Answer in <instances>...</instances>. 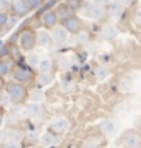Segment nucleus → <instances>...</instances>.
Listing matches in <instances>:
<instances>
[{
	"instance_id": "f257e3e1",
	"label": "nucleus",
	"mask_w": 141,
	"mask_h": 148,
	"mask_svg": "<svg viewBox=\"0 0 141 148\" xmlns=\"http://www.w3.org/2000/svg\"><path fill=\"white\" fill-rule=\"evenodd\" d=\"M5 95L8 96L12 103L16 104H23L29 100V89H27L26 85L18 84L15 81H8L5 82V88H4Z\"/></svg>"
},
{
	"instance_id": "f03ea898",
	"label": "nucleus",
	"mask_w": 141,
	"mask_h": 148,
	"mask_svg": "<svg viewBox=\"0 0 141 148\" xmlns=\"http://www.w3.org/2000/svg\"><path fill=\"white\" fill-rule=\"evenodd\" d=\"M18 45L23 52H31L37 45V32L31 27L22 29L18 34Z\"/></svg>"
},
{
	"instance_id": "7ed1b4c3",
	"label": "nucleus",
	"mask_w": 141,
	"mask_h": 148,
	"mask_svg": "<svg viewBox=\"0 0 141 148\" xmlns=\"http://www.w3.org/2000/svg\"><path fill=\"white\" fill-rule=\"evenodd\" d=\"M11 77H12V81H15L18 84L27 85L29 82L34 81L36 73H34V70L30 69V67L18 66V67H14L12 73H11Z\"/></svg>"
},
{
	"instance_id": "20e7f679",
	"label": "nucleus",
	"mask_w": 141,
	"mask_h": 148,
	"mask_svg": "<svg viewBox=\"0 0 141 148\" xmlns=\"http://www.w3.org/2000/svg\"><path fill=\"white\" fill-rule=\"evenodd\" d=\"M62 26L68 32V34H78L82 29H84V23L82 19L75 14H71L70 16H67L66 19L62 21Z\"/></svg>"
},
{
	"instance_id": "39448f33",
	"label": "nucleus",
	"mask_w": 141,
	"mask_h": 148,
	"mask_svg": "<svg viewBox=\"0 0 141 148\" xmlns=\"http://www.w3.org/2000/svg\"><path fill=\"white\" fill-rule=\"evenodd\" d=\"M70 129V121H68L67 116L64 115H60V116H56L52 122H51V126H49V130L52 134L55 136H63L66 134Z\"/></svg>"
},
{
	"instance_id": "423d86ee",
	"label": "nucleus",
	"mask_w": 141,
	"mask_h": 148,
	"mask_svg": "<svg viewBox=\"0 0 141 148\" xmlns=\"http://www.w3.org/2000/svg\"><path fill=\"white\" fill-rule=\"evenodd\" d=\"M59 16H57L56 10H47L42 12L41 15V22H42V26L45 27L47 30H51L55 26L59 25Z\"/></svg>"
},
{
	"instance_id": "0eeeda50",
	"label": "nucleus",
	"mask_w": 141,
	"mask_h": 148,
	"mask_svg": "<svg viewBox=\"0 0 141 148\" xmlns=\"http://www.w3.org/2000/svg\"><path fill=\"white\" fill-rule=\"evenodd\" d=\"M49 33H51V38H52L56 44H59V45H64V44L68 41V38H70L68 32L62 25H57V26H55L53 29H51Z\"/></svg>"
},
{
	"instance_id": "6e6552de",
	"label": "nucleus",
	"mask_w": 141,
	"mask_h": 148,
	"mask_svg": "<svg viewBox=\"0 0 141 148\" xmlns=\"http://www.w3.org/2000/svg\"><path fill=\"white\" fill-rule=\"evenodd\" d=\"M125 148H141V134L137 130H129L123 136Z\"/></svg>"
},
{
	"instance_id": "1a4fd4ad",
	"label": "nucleus",
	"mask_w": 141,
	"mask_h": 148,
	"mask_svg": "<svg viewBox=\"0 0 141 148\" xmlns=\"http://www.w3.org/2000/svg\"><path fill=\"white\" fill-rule=\"evenodd\" d=\"M30 8L25 0H14L11 3V12L16 16V18H23L27 14H30Z\"/></svg>"
},
{
	"instance_id": "9d476101",
	"label": "nucleus",
	"mask_w": 141,
	"mask_h": 148,
	"mask_svg": "<svg viewBox=\"0 0 141 148\" xmlns=\"http://www.w3.org/2000/svg\"><path fill=\"white\" fill-rule=\"evenodd\" d=\"M105 10H107V14L114 18H120L125 12V7L120 4L119 0H110L108 4L105 5Z\"/></svg>"
},
{
	"instance_id": "9b49d317",
	"label": "nucleus",
	"mask_w": 141,
	"mask_h": 148,
	"mask_svg": "<svg viewBox=\"0 0 141 148\" xmlns=\"http://www.w3.org/2000/svg\"><path fill=\"white\" fill-rule=\"evenodd\" d=\"M118 34H119V30H118V27L115 26L114 23H105L103 26V29H101V36L107 41L115 40L118 37Z\"/></svg>"
},
{
	"instance_id": "f8f14e48",
	"label": "nucleus",
	"mask_w": 141,
	"mask_h": 148,
	"mask_svg": "<svg viewBox=\"0 0 141 148\" xmlns=\"http://www.w3.org/2000/svg\"><path fill=\"white\" fill-rule=\"evenodd\" d=\"M53 81V74L52 73H37L34 77V82L38 88H45L48 85H51Z\"/></svg>"
},
{
	"instance_id": "ddd939ff",
	"label": "nucleus",
	"mask_w": 141,
	"mask_h": 148,
	"mask_svg": "<svg viewBox=\"0 0 141 148\" xmlns=\"http://www.w3.org/2000/svg\"><path fill=\"white\" fill-rule=\"evenodd\" d=\"M88 14H89V16H90L92 19H94V21H101V19L107 15V10H105V7H103V5L92 4Z\"/></svg>"
},
{
	"instance_id": "4468645a",
	"label": "nucleus",
	"mask_w": 141,
	"mask_h": 148,
	"mask_svg": "<svg viewBox=\"0 0 141 148\" xmlns=\"http://www.w3.org/2000/svg\"><path fill=\"white\" fill-rule=\"evenodd\" d=\"M51 41H52L51 33L48 32L47 29H42V30H38V32H37V45H38V47L47 48V47H49Z\"/></svg>"
},
{
	"instance_id": "2eb2a0df",
	"label": "nucleus",
	"mask_w": 141,
	"mask_h": 148,
	"mask_svg": "<svg viewBox=\"0 0 141 148\" xmlns=\"http://www.w3.org/2000/svg\"><path fill=\"white\" fill-rule=\"evenodd\" d=\"M14 63L11 59H0V77L5 78L8 74L12 73Z\"/></svg>"
},
{
	"instance_id": "dca6fc26",
	"label": "nucleus",
	"mask_w": 141,
	"mask_h": 148,
	"mask_svg": "<svg viewBox=\"0 0 141 148\" xmlns=\"http://www.w3.org/2000/svg\"><path fill=\"white\" fill-rule=\"evenodd\" d=\"M52 69H53V63L49 58H41L40 59L38 66H37L38 73H52Z\"/></svg>"
},
{
	"instance_id": "f3484780",
	"label": "nucleus",
	"mask_w": 141,
	"mask_h": 148,
	"mask_svg": "<svg viewBox=\"0 0 141 148\" xmlns=\"http://www.w3.org/2000/svg\"><path fill=\"white\" fill-rule=\"evenodd\" d=\"M94 78L97 81H105V79L110 77V70L107 69L105 66H97L93 71Z\"/></svg>"
},
{
	"instance_id": "a211bd4d",
	"label": "nucleus",
	"mask_w": 141,
	"mask_h": 148,
	"mask_svg": "<svg viewBox=\"0 0 141 148\" xmlns=\"http://www.w3.org/2000/svg\"><path fill=\"white\" fill-rule=\"evenodd\" d=\"M115 129H116V123H115L114 119H107L100 125V130L103 134H111Z\"/></svg>"
},
{
	"instance_id": "6ab92c4d",
	"label": "nucleus",
	"mask_w": 141,
	"mask_h": 148,
	"mask_svg": "<svg viewBox=\"0 0 141 148\" xmlns=\"http://www.w3.org/2000/svg\"><path fill=\"white\" fill-rule=\"evenodd\" d=\"M40 56H38V53H36L34 51H31V52H27V56H26V63L29 64V67L30 69H37V66H38V62H40Z\"/></svg>"
},
{
	"instance_id": "aec40b11",
	"label": "nucleus",
	"mask_w": 141,
	"mask_h": 148,
	"mask_svg": "<svg viewBox=\"0 0 141 148\" xmlns=\"http://www.w3.org/2000/svg\"><path fill=\"white\" fill-rule=\"evenodd\" d=\"M26 111L30 116H40L42 114V107L41 104H37V103H30L26 106Z\"/></svg>"
},
{
	"instance_id": "412c9836",
	"label": "nucleus",
	"mask_w": 141,
	"mask_h": 148,
	"mask_svg": "<svg viewBox=\"0 0 141 148\" xmlns=\"http://www.w3.org/2000/svg\"><path fill=\"white\" fill-rule=\"evenodd\" d=\"M29 99H30L31 103H37V104H40L44 99V92H42L41 88H38V89H34L29 92Z\"/></svg>"
},
{
	"instance_id": "4be33fe9",
	"label": "nucleus",
	"mask_w": 141,
	"mask_h": 148,
	"mask_svg": "<svg viewBox=\"0 0 141 148\" xmlns=\"http://www.w3.org/2000/svg\"><path fill=\"white\" fill-rule=\"evenodd\" d=\"M40 143H41L44 147H48V145H53V144L56 143V136H55V134H52L51 132L44 133L41 137H40Z\"/></svg>"
},
{
	"instance_id": "5701e85b",
	"label": "nucleus",
	"mask_w": 141,
	"mask_h": 148,
	"mask_svg": "<svg viewBox=\"0 0 141 148\" xmlns=\"http://www.w3.org/2000/svg\"><path fill=\"white\" fill-rule=\"evenodd\" d=\"M25 1L27 3L30 10H38V8H41L42 5L45 4L47 0H25Z\"/></svg>"
},
{
	"instance_id": "b1692460",
	"label": "nucleus",
	"mask_w": 141,
	"mask_h": 148,
	"mask_svg": "<svg viewBox=\"0 0 141 148\" xmlns=\"http://www.w3.org/2000/svg\"><path fill=\"white\" fill-rule=\"evenodd\" d=\"M77 40H78V42L81 44V45H85V44H88L89 40H90V37H89V33L85 32L84 29L81 30V32L77 34Z\"/></svg>"
},
{
	"instance_id": "393cba45",
	"label": "nucleus",
	"mask_w": 141,
	"mask_h": 148,
	"mask_svg": "<svg viewBox=\"0 0 141 148\" xmlns=\"http://www.w3.org/2000/svg\"><path fill=\"white\" fill-rule=\"evenodd\" d=\"M1 147L3 148H22V144H21V141L8 138V140H5L4 143L1 144Z\"/></svg>"
},
{
	"instance_id": "a878e982",
	"label": "nucleus",
	"mask_w": 141,
	"mask_h": 148,
	"mask_svg": "<svg viewBox=\"0 0 141 148\" xmlns=\"http://www.w3.org/2000/svg\"><path fill=\"white\" fill-rule=\"evenodd\" d=\"M10 23V14L7 11H0V29Z\"/></svg>"
},
{
	"instance_id": "bb28decb",
	"label": "nucleus",
	"mask_w": 141,
	"mask_h": 148,
	"mask_svg": "<svg viewBox=\"0 0 141 148\" xmlns=\"http://www.w3.org/2000/svg\"><path fill=\"white\" fill-rule=\"evenodd\" d=\"M131 19L136 25H141V7H137L131 14Z\"/></svg>"
},
{
	"instance_id": "cd10ccee",
	"label": "nucleus",
	"mask_w": 141,
	"mask_h": 148,
	"mask_svg": "<svg viewBox=\"0 0 141 148\" xmlns=\"http://www.w3.org/2000/svg\"><path fill=\"white\" fill-rule=\"evenodd\" d=\"M120 4L123 5L125 8H129V7H131V5L136 3V0H119Z\"/></svg>"
},
{
	"instance_id": "c85d7f7f",
	"label": "nucleus",
	"mask_w": 141,
	"mask_h": 148,
	"mask_svg": "<svg viewBox=\"0 0 141 148\" xmlns=\"http://www.w3.org/2000/svg\"><path fill=\"white\" fill-rule=\"evenodd\" d=\"M108 1H110V0H93V4L94 5H103V7H105V5L108 4Z\"/></svg>"
},
{
	"instance_id": "c756f323",
	"label": "nucleus",
	"mask_w": 141,
	"mask_h": 148,
	"mask_svg": "<svg viewBox=\"0 0 141 148\" xmlns=\"http://www.w3.org/2000/svg\"><path fill=\"white\" fill-rule=\"evenodd\" d=\"M4 116H5V112L4 110L0 107V127L3 126V123H4Z\"/></svg>"
},
{
	"instance_id": "7c9ffc66",
	"label": "nucleus",
	"mask_w": 141,
	"mask_h": 148,
	"mask_svg": "<svg viewBox=\"0 0 141 148\" xmlns=\"http://www.w3.org/2000/svg\"><path fill=\"white\" fill-rule=\"evenodd\" d=\"M5 88V79L3 77H0V92H3Z\"/></svg>"
},
{
	"instance_id": "2f4dec72",
	"label": "nucleus",
	"mask_w": 141,
	"mask_h": 148,
	"mask_svg": "<svg viewBox=\"0 0 141 148\" xmlns=\"http://www.w3.org/2000/svg\"><path fill=\"white\" fill-rule=\"evenodd\" d=\"M1 138H3V133L0 132V141H1Z\"/></svg>"
},
{
	"instance_id": "473e14b6",
	"label": "nucleus",
	"mask_w": 141,
	"mask_h": 148,
	"mask_svg": "<svg viewBox=\"0 0 141 148\" xmlns=\"http://www.w3.org/2000/svg\"><path fill=\"white\" fill-rule=\"evenodd\" d=\"M78 1H79V3H81V1H85V0H78Z\"/></svg>"
},
{
	"instance_id": "72a5a7b5",
	"label": "nucleus",
	"mask_w": 141,
	"mask_h": 148,
	"mask_svg": "<svg viewBox=\"0 0 141 148\" xmlns=\"http://www.w3.org/2000/svg\"><path fill=\"white\" fill-rule=\"evenodd\" d=\"M1 44H3V41H0V45H1ZM0 48H1V47H0Z\"/></svg>"
},
{
	"instance_id": "f704fd0d",
	"label": "nucleus",
	"mask_w": 141,
	"mask_h": 148,
	"mask_svg": "<svg viewBox=\"0 0 141 148\" xmlns=\"http://www.w3.org/2000/svg\"><path fill=\"white\" fill-rule=\"evenodd\" d=\"M0 148H3V147H1V143H0Z\"/></svg>"
}]
</instances>
